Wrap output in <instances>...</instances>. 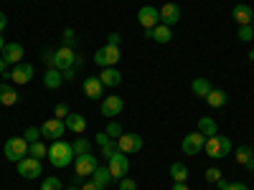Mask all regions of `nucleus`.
Segmentation results:
<instances>
[{
    "mask_svg": "<svg viewBox=\"0 0 254 190\" xmlns=\"http://www.w3.org/2000/svg\"><path fill=\"white\" fill-rule=\"evenodd\" d=\"M61 84H64L61 71H59V69H46V74H44V87L54 92V89H59V87H61Z\"/></svg>",
    "mask_w": 254,
    "mask_h": 190,
    "instance_id": "obj_25",
    "label": "nucleus"
},
{
    "mask_svg": "<svg viewBox=\"0 0 254 190\" xmlns=\"http://www.w3.org/2000/svg\"><path fill=\"white\" fill-rule=\"evenodd\" d=\"M3 48H5V38L0 36V53H3Z\"/></svg>",
    "mask_w": 254,
    "mask_h": 190,
    "instance_id": "obj_51",
    "label": "nucleus"
},
{
    "mask_svg": "<svg viewBox=\"0 0 254 190\" xmlns=\"http://www.w3.org/2000/svg\"><path fill=\"white\" fill-rule=\"evenodd\" d=\"M64 46L74 48V31H71V28H66V31H64Z\"/></svg>",
    "mask_w": 254,
    "mask_h": 190,
    "instance_id": "obj_41",
    "label": "nucleus"
},
{
    "mask_svg": "<svg viewBox=\"0 0 254 190\" xmlns=\"http://www.w3.org/2000/svg\"><path fill=\"white\" fill-rule=\"evenodd\" d=\"M137 23H140L145 31H153L155 26H160V8L142 5V8L137 10Z\"/></svg>",
    "mask_w": 254,
    "mask_h": 190,
    "instance_id": "obj_7",
    "label": "nucleus"
},
{
    "mask_svg": "<svg viewBox=\"0 0 254 190\" xmlns=\"http://www.w3.org/2000/svg\"><path fill=\"white\" fill-rule=\"evenodd\" d=\"M171 190H188V185H186V183H173Z\"/></svg>",
    "mask_w": 254,
    "mask_h": 190,
    "instance_id": "obj_49",
    "label": "nucleus"
},
{
    "mask_svg": "<svg viewBox=\"0 0 254 190\" xmlns=\"http://www.w3.org/2000/svg\"><path fill=\"white\" fill-rule=\"evenodd\" d=\"M226 99H229V96H226L224 89H211L208 96H206V101H208V107H211V109H221L224 104H226Z\"/></svg>",
    "mask_w": 254,
    "mask_h": 190,
    "instance_id": "obj_26",
    "label": "nucleus"
},
{
    "mask_svg": "<svg viewBox=\"0 0 254 190\" xmlns=\"http://www.w3.org/2000/svg\"><path fill=\"white\" fill-rule=\"evenodd\" d=\"M23 137H26V142H28V144L38 142V140H41V127H28V130H26V135H23Z\"/></svg>",
    "mask_w": 254,
    "mask_h": 190,
    "instance_id": "obj_34",
    "label": "nucleus"
},
{
    "mask_svg": "<svg viewBox=\"0 0 254 190\" xmlns=\"http://www.w3.org/2000/svg\"><path fill=\"white\" fill-rule=\"evenodd\" d=\"M107 170H110V175H112V180H122V178H127V173H130V160H127V155L125 152H115L110 160H107Z\"/></svg>",
    "mask_w": 254,
    "mask_h": 190,
    "instance_id": "obj_2",
    "label": "nucleus"
},
{
    "mask_svg": "<svg viewBox=\"0 0 254 190\" xmlns=\"http://www.w3.org/2000/svg\"><path fill=\"white\" fill-rule=\"evenodd\" d=\"M92 180H94V183H97V185L104 190V188H107V185L112 183V175H110V170H107V167H102V165H99L97 170H94V175H92Z\"/></svg>",
    "mask_w": 254,
    "mask_h": 190,
    "instance_id": "obj_28",
    "label": "nucleus"
},
{
    "mask_svg": "<svg viewBox=\"0 0 254 190\" xmlns=\"http://www.w3.org/2000/svg\"><path fill=\"white\" fill-rule=\"evenodd\" d=\"M66 190H81V188H79V185H69Z\"/></svg>",
    "mask_w": 254,
    "mask_h": 190,
    "instance_id": "obj_52",
    "label": "nucleus"
},
{
    "mask_svg": "<svg viewBox=\"0 0 254 190\" xmlns=\"http://www.w3.org/2000/svg\"><path fill=\"white\" fill-rule=\"evenodd\" d=\"M115 152H117V140H110L107 144H102V157H107V160H110Z\"/></svg>",
    "mask_w": 254,
    "mask_h": 190,
    "instance_id": "obj_36",
    "label": "nucleus"
},
{
    "mask_svg": "<svg viewBox=\"0 0 254 190\" xmlns=\"http://www.w3.org/2000/svg\"><path fill=\"white\" fill-rule=\"evenodd\" d=\"M120 190H137V183L132 178H122L120 180Z\"/></svg>",
    "mask_w": 254,
    "mask_h": 190,
    "instance_id": "obj_39",
    "label": "nucleus"
},
{
    "mask_svg": "<svg viewBox=\"0 0 254 190\" xmlns=\"http://www.w3.org/2000/svg\"><path fill=\"white\" fill-rule=\"evenodd\" d=\"M64 135H66V122L64 119H46L44 124H41V137H46V140H61Z\"/></svg>",
    "mask_w": 254,
    "mask_h": 190,
    "instance_id": "obj_6",
    "label": "nucleus"
},
{
    "mask_svg": "<svg viewBox=\"0 0 254 190\" xmlns=\"http://www.w3.org/2000/svg\"><path fill=\"white\" fill-rule=\"evenodd\" d=\"M104 132H107L110 140H120V137H122V124H120V122H110Z\"/></svg>",
    "mask_w": 254,
    "mask_h": 190,
    "instance_id": "obj_33",
    "label": "nucleus"
},
{
    "mask_svg": "<svg viewBox=\"0 0 254 190\" xmlns=\"http://www.w3.org/2000/svg\"><path fill=\"white\" fill-rule=\"evenodd\" d=\"M69 114H71V112H69V107H66L64 101H59L56 107H54V117H56V119H66Z\"/></svg>",
    "mask_w": 254,
    "mask_h": 190,
    "instance_id": "obj_37",
    "label": "nucleus"
},
{
    "mask_svg": "<svg viewBox=\"0 0 254 190\" xmlns=\"http://www.w3.org/2000/svg\"><path fill=\"white\" fill-rule=\"evenodd\" d=\"M203 144H206V137L196 130V132H190L188 137H183V142H181V150H183L186 155H198V152L203 150Z\"/></svg>",
    "mask_w": 254,
    "mask_h": 190,
    "instance_id": "obj_11",
    "label": "nucleus"
},
{
    "mask_svg": "<svg viewBox=\"0 0 254 190\" xmlns=\"http://www.w3.org/2000/svg\"><path fill=\"white\" fill-rule=\"evenodd\" d=\"M211 89H214V87H211L208 79H203V76L193 79V84H190V92H193V96H198V99H206Z\"/></svg>",
    "mask_w": 254,
    "mask_h": 190,
    "instance_id": "obj_24",
    "label": "nucleus"
},
{
    "mask_svg": "<svg viewBox=\"0 0 254 190\" xmlns=\"http://www.w3.org/2000/svg\"><path fill=\"white\" fill-rule=\"evenodd\" d=\"M171 178H173V183H186L188 180V167L183 162H173L171 165Z\"/></svg>",
    "mask_w": 254,
    "mask_h": 190,
    "instance_id": "obj_29",
    "label": "nucleus"
},
{
    "mask_svg": "<svg viewBox=\"0 0 254 190\" xmlns=\"http://www.w3.org/2000/svg\"><path fill=\"white\" fill-rule=\"evenodd\" d=\"M28 155H31V157H36V160H41V157H49V147L38 140V142L28 144Z\"/></svg>",
    "mask_w": 254,
    "mask_h": 190,
    "instance_id": "obj_30",
    "label": "nucleus"
},
{
    "mask_svg": "<svg viewBox=\"0 0 254 190\" xmlns=\"http://www.w3.org/2000/svg\"><path fill=\"white\" fill-rule=\"evenodd\" d=\"M81 190H102V188H99V185H97V183H94V180L89 178L87 183H84V185H81Z\"/></svg>",
    "mask_w": 254,
    "mask_h": 190,
    "instance_id": "obj_46",
    "label": "nucleus"
},
{
    "mask_svg": "<svg viewBox=\"0 0 254 190\" xmlns=\"http://www.w3.org/2000/svg\"><path fill=\"white\" fill-rule=\"evenodd\" d=\"M99 81L104 84V89H107V87H120L122 74H120L115 66H107V69H102V74H99Z\"/></svg>",
    "mask_w": 254,
    "mask_h": 190,
    "instance_id": "obj_19",
    "label": "nucleus"
},
{
    "mask_svg": "<svg viewBox=\"0 0 254 190\" xmlns=\"http://www.w3.org/2000/svg\"><path fill=\"white\" fill-rule=\"evenodd\" d=\"M249 61H254V48H252V51H249Z\"/></svg>",
    "mask_w": 254,
    "mask_h": 190,
    "instance_id": "obj_53",
    "label": "nucleus"
},
{
    "mask_svg": "<svg viewBox=\"0 0 254 190\" xmlns=\"http://www.w3.org/2000/svg\"><path fill=\"white\" fill-rule=\"evenodd\" d=\"M120 58H122V56H120V46H110V44H104V46L97 48V53H94V63H97V66H102V69L115 66Z\"/></svg>",
    "mask_w": 254,
    "mask_h": 190,
    "instance_id": "obj_5",
    "label": "nucleus"
},
{
    "mask_svg": "<svg viewBox=\"0 0 254 190\" xmlns=\"http://www.w3.org/2000/svg\"><path fill=\"white\" fill-rule=\"evenodd\" d=\"M252 38H254V28L252 26H239V41L242 44H249Z\"/></svg>",
    "mask_w": 254,
    "mask_h": 190,
    "instance_id": "obj_35",
    "label": "nucleus"
},
{
    "mask_svg": "<svg viewBox=\"0 0 254 190\" xmlns=\"http://www.w3.org/2000/svg\"><path fill=\"white\" fill-rule=\"evenodd\" d=\"M64 122H66V130H71L74 135H81L87 130V117H81V114H69Z\"/></svg>",
    "mask_w": 254,
    "mask_h": 190,
    "instance_id": "obj_23",
    "label": "nucleus"
},
{
    "mask_svg": "<svg viewBox=\"0 0 254 190\" xmlns=\"http://www.w3.org/2000/svg\"><path fill=\"white\" fill-rule=\"evenodd\" d=\"M0 104H3V107L18 104V92L10 87V84H0Z\"/></svg>",
    "mask_w": 254,
    "mask_h": 190,
    "instance_id": "obj_21",
    "label": "nucleus"
},
{
    "mask_svg": "<svg viewBox=\"0 0 254 190\" xmlns=\"http://www.w3.org/2000/svg\"><path fill=\"white\" fill-rule=\"evenodd\" d=\"M107 44L110 46H120V33H110L107 36Z\"/></svg>",
    "mask_w": 254,
    "mask_h": 190,
    "instance_id": "obj_47",
    "label": "nucleus"
},
{
    "mask_svg": "<svg viewBox=\"0 0 254 190\" xmlns=\"http://www.w3.org/2000/svg\"><path fill=\"white\" fill-rule=\"evenodd\" d=\"M97 167H99V162H97V157H94L92 152L76 155V157H74V173H76V178H84V180L92 178Z\"/></svg>",
    "mask_w": 254,
    "mask_h": 190,
    "instance_id": "obj_4",
    "label": "nucleus"
},
{
    "mask_svg": "<svg viewBox=\"0 0 254 190\" xmlns=\"http://www.w3.org/2000/svg\"><path fill=\"white\" fill-rule=\"evenodd\" d=\"M0 58H3L5 63H13V66H15V63L23 61V46H20V44H5Z\"/></svg>",
    "mask_w": 254,
    "mask_h": 190,
    "instance_id": "obj_16",
    "label": "nucleus"
},
{
    "mask_svg": "<svg viewBox=\"0 0 254 190\" xmlns=\"http://www.w3.org/2000/svg\"><path fill=\"white\" fill-rule=\"evenodd\" d=\"M231 152V140L229 137H221V157H226Z\"/></svg>",
    "mask_w": 254,
    "mask_h": 190,
    "instance_id": "obj_42",
    "label": "nucleus"
},
{
    "mask_svg": "<svg viewBox=\"0 0 254 190\" xmlns=\"http://www.w3.org/2000/svg\"><path fill=\"white\" fill-rule=\"evenodd\" d=\"M224 190H249L244 183H226V188Z\"/></svg>",
    "mask_w": 254,
    "mask_h": 190,
    "instance_id": "obj_44",
    "label": "nucleus"
},
{
    "mask_svg": "<svg viewBox=\"0 0 254 190\" xmlns=\"http://www.w3.org/2000/svg\"><path fill=\"white\" fill-rule=\"evenodd\" d=\"M61 76H64V81H74V76H76V66H74V69H66V71H61Z\"/></svg>",
    "mask_w": 254,
    "mask_h": 190,
    "instance_id": "obj_43",
    "label": "nucleus"
},
{
    "mask_svg": "<svg viewBox=\"0 0 254 190\" xmlns=\"http://www.w3.org/2000/svg\"><path fill=\"white\" fill-rule=\"evenodd\" d=\"M237 162L242 167H247V170H254V152L249 144H239L237 147Z\"/></svg>",
    "mask_w": 254,
    "mask_h": 190,
    "instance_id": "obj_20",
    "label": "nucleus"
},
{
    "mask_svg": "<svg viewBox=\"0 0 254 190\" xmlns=\"http://www.w3.org/2000/svg\"><path fill=\"white\" fill-rule=\"evenodd\" d=\"M178 20H181V8H178L176 3H165V5L160 8V23H163V26L171 28V26L178 23Z\"/></svg>",
    "mask_w": 254,
    "mask_h": 190,
    "instance_id": "obj_15",
    "label": "nucleus"
},
{
    "mask_svg": "<svg viewBox=\"0 0 254 190\" xmlns=\"http://www.w3.org/2000/svg\"><path fill=\"white\" fill-rule=\"evenodd\" d=\"M5 160H10V162H20L23 157H28V142H26V137H10L8 142H5Z\"/></svg>",
    "mask_w": 254,
    "mask_h": 190,
    "instance_id": "obj_3",
    "label": "nucleus"
},
{
    "mask_svg": "<svg viewBox=\"0 0 254 190\" xmlns=\"http://www.w3.org/2000/svg\"><path fill=\"white\" fill-rule=\"evenodd\" d=\"M122 107H125V101H122V96H117V94H110V96H104L102 99V114L104 117H117L120 112H122Z\"/></svg>",
    "mask_w": 254,
    "mask_h": 190,
    "instance_id": "obj_13",
    "label": "nucleus"
},
{
    "mask_svg": "<svg viewBox=\"0 0 254 190\" xmlns=\"http://www.w3.org/2000/svg\"><path fill=\"white\" fill-rule=\"evenodd\" d=\"M94 142H97L99 147H102V144H107V142H110V137H107V132H99V135L94 137Z\"/></svg>",
    "mask_w": 254,
    "mask_h": 190,
    "instance_id": "obj_45",
    "label": "nucleus"
},
{
    "mask_svg": "<svg viewBox=\"0 0 254 190\" xmlns=\"http://www.w3.org/2000/svg\"><path fill=\"white\" fill-rule=\"evenodd\" d=\"M145 36L147 38H153L155 41V44H171V38H173V33H171V28H168V26H155L153 31H145Z\"/></svg>",
    "mask_w": 254,
    "mask_h": 190,
    "instance_id": "obj_18",
    "label": "nucleus"
},
{
    "mask_svg": "<svg viewBox=\"0 0 254 190\" xmlns=\"http://www.w3.org/2000/svg\"><path fill=\"white\" fill-rule=\"evenodd\" d=\"M252 28H254V20H252Z\"/></svg>",
    "mask_w": 254,
    "mask_h": 190,
    "instance_id": "obj_55",
    "label": "nucleus"
},
{
    "mask_svg": "<svg viewBox=\"0 0 254 190\" xmlns=\"http://www.w3.org/2000/svg\"><path fill=\"white\" fill-rule=\"evenodd\" d=\"M252 152H254V142H252Z\"/></svg>",
    "mask_w": 254,
    "mask_h": 190,
    "instance_id": "obj_54",
    "label": "nucleus"
},
{
    "mask_svg": "<svg viewBox=\"0 0 254 190\" xmlns=\"http://www.w3.org/2000/svg\"><path fill=\"white\" fill-rule=\"evenodd\" d=\"M117 150L125 152V155L140 152V150H142V137L135 135V132H122V137L117 140Z\"/></svg>",
    "mask_w": 254,
    "mask_h": 190,
    "instance_id": "obj_9",
    "label": "nucleus"
},
{
    "mask_svg": "<svg viewBox=\"0 0 254 190\" xmlns=\"http://www.w3.org/2000/svg\"><path fill=\"white\" fill-rule=\"evenodd\" d=\"M15 167H18V175L20 178H26V180H36V178H41V160H36V157H23L20 162H15Z\"/></svg>",
    "mask_w": 254,
    "mask_h": 190,
    "instance_id": "obj_8",
    "label": "nucleus"
},
{
    "mask_svg": "<svg viewBox=\"0 0 254 190\" xmlns=\"http://www.w3.org/2000/svg\"><path fill=\"white\" fill-rule=\"evenodd\" d=\"M5 26H8V18H5V13H3V10H0V33L5 31Z\"/></svg>",
    "mask_w": 254,
    "mask_h": 190,
    "instance_id": "obj_48",
    "label": "nucleus"
},
{
    "mask_svg": "<svg viewBox=\"0 0 254 190\" xmlns=\"http://www.w3.org/2000/svg\"><path fill=\"white\" fill-rule=\"evenodd\" d=\"M74 147L69 144V142H64V140H54L51 144H49V162L54 165V167H66V165H71L74 162Z\"/></svg>",
    "mask_w": 254,
    "mask_h": 190,
    "instance_id": "obj_1",
    "label": "nucleus"
},
{
    "mask_svg": "<svg viewBox=\"0 0 254 190\" xmlns=\"http://www.w3.org/2000/svg\"><path fill=\"white\" fill-rule=\"evenodd\" d=\"M74 63H76V53H74V48L64 46V48L56 51V56H54V69L66 71V69H74Z\"/></svg>",
    "mask_w": 254,
    "mask_h": 190,
    "instance_id": "obj_10",
    "label": "nucleus"
},
{
    "mask_svg": "<svg viewBox=\"0 0 254 190\" xmlns=\"http://www.w3.org/2000/svg\"><path fill=\"white\" fill-rule=\"evenodd\" d=\"M41 190H64V185H61V180L59 178H44V183H41Z\"/></svg>",
    "mask_w": 254,
    "mask_h": 190,
    "instance_id": "obj_32",
    "label": "nucleus"
},
{
    "mask_svg": "<svg viewBox=\"0 0 254 190\" xmlns=\"http://www.w3.org/2000/svg\"><path fill=\"white\" fill-rule=\"evenodd\" d=\"M198 132L203 137H216L219 135V127H216V122L211 119V117H201L198 119Z\"/></svg>",
    "mask_w": 254,
    "mask_h": 190,
    "instance_id": "obj_27",
    "label": "nucleus"
},
{
    "mask_svg": "<svg viewBox=\"0 0 254 190\" xmlns=\"http://www.w3.org/2000/svg\"><path fill=\"white\" fill-rule=\"evenodd\" d=\"M8 76L13 79V84H28V81L33 79V66H31V63L20 61V63H15V66H13V71H10Z\"/></svg>",
    "mask_w": 254,
    "mask_h": 190,
    "instance_id": "obj_14",
    "label": "nucleus"
},
{
    "mask_svg": "<svg viewBox=\"0 0 254 190\" xmlns=\"http://www.w3.org/2000/svg\"><path fill=\"white\" fill-rule=\"evenodd\" d=\"M206 180L208 183H219L221 180V170H219V167H208V170H206Z\"/></svg>",
    "mask_w": 254,
    "mask_h": 190,
    "instance_id": "obj_38",
    "label": "nucleus"
},
{
    "mask_svg": "<svg viewBox=\"0 0 254 190\" xmlns=\"http://www.w3.org/2000/svg\"><path fill=\"white\" fill-rule=\"evenodd\" d=\"M54 56H56V51H51V48H46V51H44V56H41L49 69H54Z\"/></svg>",
    "mask_w": 254,
    "mask_h": 190,
    "instance_id": "obj_40",
    "label": "nucleus"
},
{
    "mask_svg": "<svg viewBox=\"0 0 254 190\" xmlns=\"http://www.w3.org/2000/svg\"><path fill=\"white\" fill-rule=\"evenodd\" d=\"M81 89L87 94V99H104V84L99 81V76H87Z\"/></svg>",
    "mask_w": 254,
    "mask_h": 190,
    "instance_id": "obj_12",
    "label": "nucleus"
},
{
    "mask_svg": "<svg viewBox=\"0 0 254 190\" xmlns=\"http://www.w3.org/2000/svg\"><path fill=\"white\" fill-rule=\"evenodd\" d=\"M71 147H74V155H87V152H92V142H89L87 137H76Z\"/></svg>",
    "mask_w": 254,
    "mask_h": 190,
    "instance_id": "obj_31",
    "label": "nucleus"
},
{
    "mask_svg": "<svg viewBox=\"0 0 254 190\" xmlns=\"http://www.w3.org/2000/svg\"><path fill=\"white\" fill-rule=\"evenodd\" d=\"M231 15H234V20L239 26H252V20H254V10L247 3H237L234 10H231Z\"/></svg>",
    "mask_w": 254,
    "mask_h": 190,
    "instance_id": "obj_17",
    "label": "nucleus"
},
{
    "mask_svg": "<svg viewBox=\"0 0 254 190\" xmlns=\"http://www.w3.org/2000/svg\"><path fill=\"white\" fill-rule=\"evenodd\" d=\"M203 152L214 160H221V137H206V144H203Z\"/></svg>",
    "mask_w": 254,
    "mask_h": 190,
    "instance_id": "obj_22",
    "label": "nucleus"
},
{
    "mask_svg": "<svg viewBox=\"0 0 254 190\" xmlns=\"http://www.w3.org/2000/svg\"><path fill=\"white\" fill-rule=\"evenodd\" d=\"M5 66H8V63H5L3 58H0V76H3V74H5Z\"/></svg>",
    "mask_w": 254,
    "mask_h": 190,
    "instance_id": "obj_50",
    "label": "nucleus"
}]
</instances>
